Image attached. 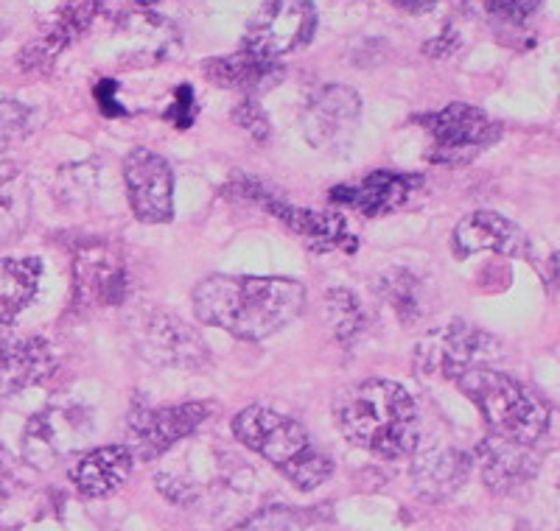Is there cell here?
I'll use <instances>...</instances> for the list:
<instances>
[{"label":"cell","mask_w":560,"mask_h":531,"mask_svg":"<svg viewBox=\"0 0 560 531\" xmlns=\"http://www.w3.org/2000/svg\"><path fill=\"white\" fill-rule=\"evenodd\" d=\"M306 308V288L289 278L213 274L194 288V314L236 339L261 342L292 324Z\"/></svg>","instance_id":"1"},{"label":"cell","mask_w":560,"mask_h":531,"mask_svg":"<svg viewBox=\"0 0 560 531\" xmlns=\"http://www.w3.org/2000/svg\"><path fill=\"white\" fill-rule=\"evenodd\" d=\"M348 442L378 459H404L418 448V409L401 384L384 378L345 386L334 403Z\"/></svg>","instance_id":"2"},{"label":"cell","mask_w":560,"mask_h":531,"mask_svg":"<svg viewBox=\"0 0 560 531\" xmlns=\"http://www.w3.org/2000/svg\"><path fill=\"white\" fill-rule=\"evenodd\" d=\"M233 437L267 459L300 493H312L334 473V462L312 442L306 428L267 405H247L238 412L233 417Z\"/></svg>","instance_id":"3"},{"label":"cell","mask_w":560,"mask_h":531,"mask_svg":"<svg viewBox=\"0 0 560 531\" xmlns=\"http://www.w3.org/2000/svg\"><path fill=\"white\" fill-rule=\"evenodd\" d=\"M454 384L479 409L488 428L504 439L538 442L549 428V409L527 386L493 367H479L459 375Z\"/></svg>","instance_id":"4"},{"label":"cell","mask_w":560,"mask_h":531,"mask_svg":"<svg viewBox=\"0 0 560 531\" xmlns=\"http://www.w3.org/2000/svg\"><path fill=\"white\" fill-rule=\"evenodd\" d=\"M317 34L314 0H264L244 28L242 48L280 59L306 48Z\"/></svg>","instance_id":"5"},{"label":"cell","mask_w":560,"mask_h":531,"mask_svg":"<svg viewBox=\"0 0 560 531\" xmlns=\"http://www.w3.org/2000/svg\"><path fill=\"white\" fill-rule=\"evenodd\" d=\"M497 355V339L465 322H452L434 330L418 344L420 369L429 375H443L448 380H457L471 369L490 367Z\"/></svg>","instance_id":"6"},{"label":"cell","mask_w":560,"mask_h":531,"mask_svg":"<svg viewBox=\"0 0 560 531\" xmlns=\"http://www.w3.org/2000/svg\"><path fill=\"white\" fill-rule=\"evenodd\" d=\"M418 123L434 143V152L429 154L432 163H468L499 134L497 123H490L488 115L471 104H448L440 113L420 115Z\"/></svg>","instance_id":"7"},{"label":"cell","mask_w":560,"mask_h":531,"mask_svg":"<svg viewBox=\"0 0 560 531\" xmlns=\"http://www.w3.org/2000/svg\"><path fill=\"white\" fill-rule=\"evenodd\" d=\"M124 182L132 213L143 224H168L174 219V172L166 157L152 149H132L124 160Z\"/></svg>","instance_id":"8"},{"label":"cell","mask_w":560,"mask_h":531,"mask_svg":"<svg viewBox=\"0 0 560 531\" xmlns=\"http://www.w3.org/2000/svg\"><path fill=\"white\" fill-rule=\"evenodd\" d=\"M213 412L210 403H174L163 409L132 405L129 412V434L140 459H158L179 439L191 437L194 430Z\"/></svg>","instance_id":"9"},{"label":"cell","mask_w":560,"mask_h":531,"mask_svg":"<svg viewBox=\"0 0 560 531\" xmlns=\"http://www.w3.org/2000/svg\"><path fill=\"white\" fill-rule=\"evenodd\" d=\"M359 115H362V102L357 90L328 84L308 102L300 127L314 149H342L357 134Z\"/></svg>","instance_id":"10"},{"label":"cell","mask_w":560,"mask_h":531,"mask_svg":"<svg viewBox=\"0 0 560 531\" xmlns=\"http://www.w3.org/2000/svg\"><path fill=\"white\" fill-rule=\"evenodd\" d=\"M84 409L79 405H48L45 412L28 420L26 437H23V453L34 468H51L77 442H82L88 428H84Z\"/></svg>","instance_id":"11"},{"label":"cell","mask_w":560,"mask_h":531,"mask_svg":"<svg viewBox=\"0 0 560 531\" xmlns=\"http://www.w3.org/2000/svg\"><path fill=\"white\" fill-rule=\"evenodd\" d=\"M454 258L465 260L477 252H499L510 258H524L529 252V238L516 222H510L493 210H477L465 215L452 235Z\"/></svg>","instance_id":"12"},{"label":"cell","mask_w":560,"mask_h":531,"mask_svg":"<svg viewBox=\"0 0 560 531\" xmlns=\"http://www.w3.org/2000/svg\"><path fill=\"white\" fill-rule=\"evenodd\" d=\"M57 369V350L43 335H0V400L14 398Z\"/></svg>","instance_id":"13"},{"label":"cell","mask_w":560,"mask_h":531,"mask_svg":"<svg viewBox=\"0 0 560 531\" xmlns=\"http://www.w3.org/2000/svg\"><path fill=\"white\" fill-rule=\"evenodd\" d=\"M102 0H62L43 34L34 43H28L20 54V68L23 70H45L51 68L54 59L68 48L73 39L82 37L96 20Z\"/></svg>","instance_id":"14"},{"label":"cell","mask_w":560,"mask_h":531,"mask_svg":"<svg viewBox=\"0 0 560 531\" xmlns=\"http://www.w3.org/2000/svg\"><path fill=\"white\" fill-rule=\"evenodd\" d=\"M477 459L485 484L499 495L524 487L541 468V456L535 453L533 445L497 437V434L477 445Z\"/></svg>","instance_id":"15"},{"label":"cell","mask_w":560,"mask_h":531,"mask_svg":"<svg viewBox=\"0 0 560 531\" xmlns=\"http://www.w3.org/2000/svg\"><path fill=\"white\" fill-rule=\"evenodd\" d=\"M261 208L269 210L280 224H287L294 235L306 238L314 252H331L334 247H342L345 252H357V238H350L348 222L337 210L298 208V204L278 199L275 193L264 199Z\"/></svg>","instance_id":"16"},{"label":"cell","mask_w":560,"mask_h":531,"mask_svg":"<svg viewBox=\"0 0 560 531\" xmlns=\"http://www.w3.org/2000/svg\"><path fill=\"white\" fill-rule=\"evenodd\" d=\"M202 76L210 84H217V87L244 93L253 98L255 93H267V90L278 87L287 76V68L278 59L261 57V54L242 48V51L230 54V57L205 59Z\"/></svg>","instance_id":"17"},{"label":"cell","mask_w":560,"mask_h":531,"mask_svg":"<svg viewBox=\"0 0 560 531\" xmlns=\"http://www.w3.org/2000/svg\"><path fill=\"white\" fill-rule=\"evenodd\" d=\"M77 299L84 305H118L129 288V272L124 260L102 247L82 249L73 260Z\"/></svg>","instance_id":"18"},{"label":"cell","mask_w":560,"mask_h":531,"mask_svg":"<svg viewBox=\"0 0 560 531\" xmlns=\"http://www.w3.org/2000/svg\"><path fill=\"white\" fill-rule=\"evenodd\" d=\"M420 185H423V177L376 172L357 185H339L328 197H331L334 204H348V208L359 210L362 215H373L376 219V215H387L393 210L404 208Z\"/></svg>","instance_id":"19"},{"label":"cell","mask_w":560,"mask_h":531,"mask_svg":"<svg viewBox=\"0 0 560 531\" xmlns=\"http://www.w3.org/2000/svg\"><path fill=\"white\" fill-rule=\"evenodd\" d=\"M135 464L132 448L127 445H107V448L88 450L77 462L70 479L88 498H107L129 479Z\"/></svg>","instance_id":"20"},{"label":"cell","mask_w":560,"mask_h":531,"mask_svg":"<svg viewBox=\"0 0 560 531\" xmlns=\"http://www.w3.org/2000/svg\"><path fill=\"white\" fill-rule=\"evenodd\" d=\"M140 342L147 344V353L158 358V364H172V367H199L197 361L208 358V350L199 342L194 330L185 328L174 317H158L147 324Z\"/></svg>","instance_id":"21"},{"label":"cell","mask_w":560,"mask_h":531,"mask_svg":"<svg viewBox=\"0 0 560 531\" xmlns=\"http://www.w3.org/2000/svg\"><path fill=\"white\" fill-rule=\"evenodd\" d=\"M39 278V258H0V324H12L34 303Z\"/></svg>","instance_id":"22"},{"label":"cell","mask_w":560,"mask_h":531,"mask_svg":"<svg viewBox=\"0 0 560 531\" xmlns=\"http://www.w3.org/2000/svg\"><path fill=\"white\" fill-rule=\"evenodd\" d=\"M468 470H471V459L465 453H457V450L429 453L420 459L418 481L423 493L434 495V498H443V495H452L463 484Z\"/></svg>","instance_id":"23"},{"label":"cell","mask_w":560,"mask_h":531,"mask_svg":"<svg viewBox=\"0 0 560 531\" xmlns=\"http://www.w3.org/2000/svg\"><path fill=\"white\" fill-rule=\"evenodd\" d=\"M328 314H331V328L337 333V339L342 344L357 342V335L364 328V314L359 299L353 297V292H337L328 294Z\"/></svg>","instance_id":"24"},{"label":"cell","mask_w":560,"mask_h":531,"mask_svg":"<svg viewBox=\"0 0 560 531\" xmlns=\"http://www.w3.org/2000/svg\"><path fill=\"white\" fill-rule=\"evenodd\" d=\"M382 292L384 297L389 299V305L398 310V317H401L404 322H412V319H418L420 314H423V294H420V283L412 274L398 272L395 278L389 274V278L384 280Z\"/></svg>","instance_id":"25"},{"label":"cell","mask_w":560,"mask_h":531,"mask_svg":"<svg viewBox=\"0 0 560 531\" xmlns=\"http://www.w3.org/2000/svg\"><path fill=\"white\" fill-rule=\"evenodd\" d=\"M298 512H292V509H280V506H269V509L253 515V518H247L244 523L233 526L230 531H298Z\"/></svg>","instance_id":"26"},{"label":"cell","mask_w":560,"mask_h":531,"mask_svg":"<svg viewBox=\"0 0 560 531\" xmlns=\"http://www.w3.org/2000/svg\"><path fill=\"white\" fill-rule=\"evenodd\" d=\"M233 120H236L238 127L244 129V132L249 134L253 140H258V143H267L269 140V120L267 115H264L261 104L255 102V98H244L242 104H238L236 109H233Z\"/></svg>","instance_id":"27"},{"label":"cell","mask_w":560,"mask_h":531,"mask_svg":"<svg viewBox=\"0 0 560 531\" xmlns=\"http://www.w3.org/2000/svg\"><path fill=\"white\" fill-rule=\"evenodd\" d=\"M541 3L544 0H482V7L488 9L493 17L504 20V23H516V26L527 23V20L538 12Z\"/></svg>","instance_id":"28"},{"label":"cell","mask_w":560,"mask_h":531,"mask_svg":"<svg viewBox=\"0 0 560 531\" xmlns=\"http://www.w3.org/2000/svg\"><path fill=\"white\" fill-rule=\"evenodd\" d=\"M28 127V109L14 102H0V149L12 146Z\"/></svg>","instance_id":"29"},{"label":"cell","mask_w":560,"mask_h":531,"mask_svg":"<svg viewBox=\"0 0 560 531\" xmlns=\"http://www.w3.org/2000/svg\"><path fill=\"white\" fill-rule=\"evenodd\" d=\"M166 118H172L179 129H188L197 118V104H194V90L188 84L177 90V104L166 113Z\"/></svg>","instance_id":"30"},{"label":"cell","mask_w":560,"mask_h":531,"mask_svg":"<svg viewBox=\"0 0 560 531\" xmlns=\"http://www.w3.org/2000/svg\"><path fill=\"white\" fill-rule=\"evenodd\" d=\"M115 90H118V84H115L113 79H104L102 84H96V102L107 118H124V115H127V107H121V104H118V98H115Z\"/></svg>","instance_id":"31"},{"label":"cell","mask_w":560,"mask_h":531,"mask_svg":"<svg viewBox=\"0 0 560 531\" xmlns=\"http://www.w3.org/2000/svg\"><path fill=\"white\" fill-rule=\"evenodd\" d=\"M389 3L409 14H427L438 7V0H389Z\"/></svg>","instance_id":"32"},{"label":"cell","mask_w":560,"mask_h":531,"mask_svg":"<svg viewBox=\"0 0 560 531\" xmlns=\"http://www.w3.org/2000/svg\"><path fill=\"white\" fill-rule=\"evenodd\" d=\"M549 274H552V283L560 288V249L552 255V260H549Z\"/></svg>","instance_id":"33"},{"label":"cell","mask_w":560,"mask_h":531,"mask_svg":"<svg viewBox=\"0 0 560 531\" xmlns=\"http://www.w3.org/2000/svg\"><path fill=\"white\" fill-rule=\"evenodd\" d=\"M135 3H140V7H152V3H160V0H135Z\"/></svg>","instance_id":"34"},{"label":"cell","mask_w":560,"mask_h":531,"mask_svg":"<svg viewBox=\"0 0 560 531\" xmlns=\"http://www.w3.org/2000/svg\"><path fill=\"white\" fill-rule=\"evenodd\" d=\"M0 459H3V445H0Z\"/></svg>","instance_id":"35"}]
</instances>
